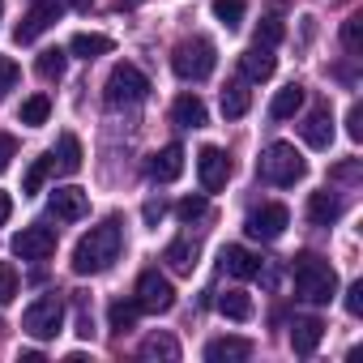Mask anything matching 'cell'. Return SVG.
Masks as SVG:
<instances>
[{
    "instance_id": "cell-1",
    "label": "cell",
    "mask_w": 363,
    "mask_h": 363,
    "mask_svg": "<svg viewBox=\"0 0 363 363\" xmlns=\"http://www.w3.org/2000/svg\"><path fill=\"white\" fill-rule=\"evenodd\" d=\"M120 248H124V231H120L116 218L90 227V231L77 240V248H73V274H82V278H86V274H103V269L120 257Z\"/></svg>"
},
{
    "instance_id": "cell-2",
    "label": "cell",
    "mask_w": 363,
    "mask_h": 363,
    "mask_svg": "<svg viewBox=\"0 0 363 363\" xmlns=\"http://www.w3.org/2000/svg\"><path fill=\"white\" fill-rule=\"evenodd\" d=\"M291 274H295V291H299L308 303H329V299L337 295V274H333V265L320 261L316 252H299L295 265H291Z\"/></svg>"
},
{
    "instance_id": "cell-3",
    "label": "cell",
    "mask_w": 363,
    "mask_h": 363,
    "mask_svg": "<svg viewBox=\"0 0 363 363\" xmlns=\"http://www.w3.org/2000/svg\"><path fill=\"white\" fill-rule=\"evenodd\" d=\"M303 171H308V162H303V154L291 141H274L261 154V162H257V175L265 179V184H274V189H291L295 179H303Z\"/></svg>"
},
{
    "instance_id": "cell-4",
    "label": "cell",
    "mask_w": 363,
    "mask_h": 363,
    "mask_svg": "<svg viewBox=\"0 0 363 363\" xmlns=\"http://www.w3.org/2000/svg\"><path fill=\"white\" fill-rule=\"evenodd\" d=\"M218 65V52L210 39H184L175 52H171V69L175 77H184V82H206Z\"/></svg>"
},
{
    "instance_id": "cell-5",
    "label": "cell",
    "mask_w": 363,
    "mask_h": 363,
    "mask_svg": "<svg viewBox=\"0 0 363 363\" xmlns=\"http://www.w3.org/2000/svg\"><path fill=\"white\" fill-rule=\"evenodd\" d=\"M22 329H26L35 342H52V337L65 329V299H60V295H39V299L26 308Z\"/></svg>"
},
{
    "instance_id": "cell-6",
    "label": "cell",
    "mask_w": 363,
    "mask_h": 363,
    "mask_svg": "<svg viewBox=\"0 0 363 363\" xmlns=\"http://www.w3.org/2000/svg\"><path fill=\"white\" fill-rule=\"evenodd\" d=\"M150 94V77L137 69V65H116L111 77H107V103L111 107H133Z\"/></svg>"
},
{
    "instance_id": "cell-7",
    "label": "cell",
    "mask_w": 363,
    "mask_h": 363,
    "mask_svg": "<svg viewBox=\"0 0 363 363\" xmlns=\"http://www.w3.org/2000/svg\"><path fill=\"white\" fill-rule=\"evenodd\" d=\"M137 308H141V312H154V316L171 312V308H175V286H171V278H162L158 269H145V274L137 278Z\"/></svg>"
},
{
    "instance_id": "cell-8",
    "label": "cell",
    "mask_w": 363,
    "mask_h": 363,
    "mask_svg": "<svg viewBox=\"0 0 363 363\" xmlns=\"http://www.w3.org/2000/svg\"><path fill=\"white\" fill-rule=\"evenodd\" d=\"M286 223H291V210L286 206H278V201H269V206H257L248 218H244V231L252 235V240H278L282 231H286Z\"/></svg>"
},
{
    "instance_id": "cell-9",
    "label": "cell",
    "mask_w": 363,
    "mask_h": 363,
    "mask_svg": "<svg viewBox=\"0 0 363 363\" xmlns=\"http://www.w3.org/2000/svg\"><path fill=\"white\" fill-rule=\"evenodd\" d=\"M52 252H56V231L43 227V223L22 227V231L13 235V257H22V261H48Z\"/></svg>"
},
{
    "instance_id": "cell-10",
    "label": "cell",
    "mask_w": 363,
    "mask_h": 363,
    "mask_svg": "<svg viewBox=\"0 0 363 363\" xmlns=\"http://www.w3.org/2000/svg\"><path fill=\"white\" fill-rule=\"evenodd\" d=\"M197 175H201V189H206V193L227 189V179H231V158H227V150L206 145V150L197 154Z\"/></svg>"
},
{
    "instance_id": "cell-11",
    "label": "cell",
    "mask_w": 363,
    "mask_h": 363,
    "mask_svg": "<svg viewBox=\"0 0 363 363\" xmlns=\"http://www.w3.org/2000/svg\"><path fill=\"white\" fill-rule=\"evenodd\" d=\"M60 22V0H35L30 5V13L18 22V30H13V39L18 43H35L48 26H56Z\"/></svg>"
},
{
    "instance_id": "cell-12",
    "label": "cell",
    "mask_w": 363,
    "mask_h": 363,
    "mask_svg": "<svg viewBox=\"0 0 363 363\" xmlns=\"http://www.w3.org/2000/svg\"><path fill=\"white\" fill-rule=\"evenodd\" d=\"M150 179H158V184H171V179H179V171H184V145H162L150 162H145Z\"/></svg>"
},
{
    "instance_id": "cell-13",
    "label": "cell",
    "mask_w": 363,
    "mask_h": 363,
    "mask_svg": "<svg viewBox=\"0 0 363 363\" xmlns=\"http://www.w3.org/2000/svg\"><path fill=\"white\" fill-rule=\"evenodd\" d=\"M48 206H52V214H56L60 223H77V218L90 214V197H86L82 189H56Z\"/></svg>"
},
{
    "instance_id": "cell-14",
    "label": "cell",
    "mask_w": 363,
    "mask_h": 363,
    "mask_svg": "<svg viewBox=\"0 0 363 363\" xmlns=\"http://www.w3.org/2000/svg\"><path fill=\"white\" fill-rule=\"evenodd\" d=\"M240 69H244V77H248V82H269V77H274V69H278V60H274V48H261V43H252V48L240 56Z\"/></svg>"
},
{
    "instance_id": "cell-15",
    "label": "cell",
    "mask_w": 363,
    "mask_h": 363,
    "mask_svg": "<svg viewBox=\"0 0 363 363\" xmlns=\"http://www.w3.org/2000/svg\"><path fill=\"white\" fill-rule=\"evenodd\" d=\"M223 269H227L231 278H257V274H261V257L248 252L244 244H227V248H223Z\"/></svg>"
},
{
    "instance_id": "cell-16",
    "label": "cell",
    "mask_w": 363,
    "mask_h": 363,
    "mask_svg": "<svg viewBox=\"0 0 363 363\" xmlns=\"http://www.w3.org/2000/svg\"><path fill=\"white\" fill-rule=\"evenodd\" d=\"M320 337H325V325H320L316 316H299V320L291 325V346H295V354H312V350L320 346Z\"/></svg>"
},
{
    "instance_id": "cell-17",
    "label": "cell",
    "mask_w": 363,
    "mask_h": 363,
    "mask_svg": "<svg viewBox=\"0 0 363 363\" xmlns=\"http://www.w3.org/2000/svg\"><path fill=\"white\" fill-rule=\"evenodd\" d=\"M252 354V342L248 337H214L210 346H206V359L210 363H240V359H248Z\"/></svg>"
},
{
    "instance_id": "cell-18",
    "label": "cell",
    "mask_w": 363,
    "mask_h": 363,
    "mask_svg": "<svg viewBox=\"0 0 363 363\" xmlns=\"http://www.w3.org/2000/svg\"><path fill=\"white\" fill-rule=\"evenodd\" d=\"M171 120H175L179 128H206V103H201L197 94H179V99L171 103Z\"/></svg>"
},
{
    "instance_id": "cell-19",
    "label": "cell",
    "mask_w": 363,
    "mask_h": 363,
    "mask_svg": "<svg viewBox=\"0 0 363 363\" xmlns=\"http://www.w3.org/2000/svg\"><path fill=\"white\" fill-rule=\"evenodd\" d=\"M52 167H56V171H65V175L82 171V141H77L73 133H65V137L56 141V150H52Z\"/></svg>"
},
{
    "instance_id": "cell-20",
    "label": "cell",
    "mask_w": 363,
    "mask_h": 363,
    "mask_svg": "<svg viewBox=\"0 0 363 363\" xmlns=\"http://www.w3.org/2000/svg\"><path fill=\"white\" fill-rule=\"evenodd\" d=\"M141 359H150V363H175L179 359V342L171 337V333H150L145 342H141Z\"/></svg>"
},
{
    "instance_id": "cell-21",
    "label": "cell",
    "mask_w": 363,
    "mask_h": 363,
    "mask_svg": "<svg viewBox=\"0 0 363 363\" xmlns=\"http://www.w3.org/2000/svg\"><path fill=\"white\" fill-rule=\"evenodd\" d=\"M248 107H252L248 82H231V86L223 90V116H227V120H240V116H248Z\"/></svg>"
},
{
    "instance_id": "cell-22",
    "label": "cell",
    "mask_w": 363,
    "mask_h": 363,
    "mask_svg": "<svg viewBox=\"0 0 363 363\" xmlns=\"http://www.w3.org/2000/svg\"><path fill=\"white\" fill-rule=\"evenodd\" d=\"M299 107H303V86H299V82H291V86H282V90L274 94L269 116H274V120H291Z\"/></svg>"
},
{
    "instance_id": "cell-23",
    "label": "cell",
    "mask_w": 363,
    "mask_h": 363,
    "mask_svg": "<svg viewBox=\"0 0 363 363\" xmlns=\"http://www.w3.org/2000/svg\"><path fill=\"white\" fill-rule=\"evenodd\" d=\"M303 141H308L312 150H329V141H333V120H329V111H312V116H308Z\"/></svg>"
},
{
    "instance_id": "cell-24",
    "label": "cell",
    "mask_w": 363,
    "mask_h": 363,
    "mask_svg": "<svg viewBox=\"0 0 363 363\" xmlns=\"http://www.w3.org/2000/svg\"><path fill=\"white\" fill-rule=\"evenodd\" d=\"M337 214H342V201H337V197H333L329 189H325V193H312V197H308V218H312L316 227H329V223H333Z\"/></svg>"
},
{
    "instance_id": "cell-25",
    "label": "cell",
    "mask_w": 363,
    "mask_h": 363,
    "mask_svg": "<svg viewBox=\"0 0 363 363\" xmlns=\"http://www.w3.org/2000/svg\"><path fill=\"white\" fill-rule=\"evenodd\" d=\"M162 261H167L175 274H193V269H197V244H189V240H175V244H167Z\"/></svg>"
},
{
    "instance_id": "cell-26",
    "label": "cell",
    "mask_w": 363,
    "mask_h": 363,
    "mask_svg": "<svg viewBox=\"0 0 363 363\" xmlns=\"http://www.w3.org/2000/svg\"><path fill=\"white\" fill-rule=\"evenodd\" d=\"M116 43L107 39V35H90V30H82V35H73V43H69V52L73 56H82V60H94V56H107Z\"/></svg>"
},
{
    "instance_id": "cell-27",
    "label": "cell",
    "mask_w": 363,
    "mask_h": 363,
    "mask_svg": "<svg viewBox=\"0 0 363 363\" xmlns=\"http://www.w3.org/2000/svg\"><path fill=\"white\" fill-rule=\"evenodd\" d=\"M65 69H69V52H65V48H48V52H39V77H43V82H60Z\"/></svg>"
},
{
    "instance_id": "cell-28",
    "label": "cell",
    "mask_w": 363,
    "mask_h": 363,
    "mask_svg": "<svg viewBox=\"0 0 363 363\" xmlns=\"http://www.w3.org/2000/svg\"><path fill=\"white\" fill-rule=\"evenodd\" d=\"M48 116H52V99H48V94H30V99L22 103V111H18V120H22L26 128L48 124Z\"/></svg>"
},
{
    "instance_id": "cell-29",
    "label": "cell",
    "mask_w": 363,
    "mask_h": 363,
    "mask_svg": "<svg viewBox=\"0 0 363 363\" xmlns=\"http://www.w3.org/2000/svg\"><path fill=\"white\" fill-rule=\"evenodd\" d=\"M137 312H141V308H137V299H116V303L107 308V320H111V329H116V333H128V329L137 325Z\"/></svg>"
},
{
    "instance_id": "cell-30",
    "label": "cell",
    "mask_w": 363,
    "mask_h": 363,
    "mask_svg": "<svg viewBox=\"0 0 363 363\" xmlns=\"http://www.w3.org/2000/svg\"><path fill=\"white\" fill-rule=\"evenodd\" d=\"M218 312L231 316V320H248L252 316V299L244 291H227V295H218Z\"/></svg>"
},
{
    "instance_id": "cell-31",
    "label": "cell",
    "mask_w": 363,
    "mask_h": 363,
    "mask_svg": "<svg viewBox=\"0 0 363 363\" xmlns=\"http://www.w3.org/2000/svg\"><path fill=\"white\" fill-rule=\"evenodd\" d=\"M244 9H248L244 0H214V18H218L227 30H235V26L244 22Z\"/></svg>"
},
{
    "instance_id": "cell-32",
    "label": "cell",
    "mask_w": 363,
    "mask_h": 363,
    "mask_svg": "<svg viewBox=\"0 0 363 363\" xmlns=\"http://www.w3.org/2000/svg\"><path fill=\"white\" fill-rule=\"evenodd\" d=\"M342 43L350 56H363V13H350L346 26H342Z\"/></svg>"
},
{
    "instance_id": "cell-33",
    "label": "cell",
    "mask_w": 363,
    "mask_h": 363,
    "mask_svg": "<svg viewBox=\"0 0 363 363\" xmlns=\"http://www.w3.org/2000/svg\"><path fill=\"white\" fill-rule=\"evenodd\" d=\"M52 171H56V167H52V158H35V162H30V171H26V179H22V193H26V197H30V193H39V189H43V179H48Z\"/></svg>"
},
{
    "instance_id": "cell-34",
    "label": "cell",
    "mask_w": 363,
    "mask_h": 363,
    "mask_svg": "<svg viewBox=\"0 0 363 363\" xmlns=\"http://www.w3.org/2000/svg\"><path fill=\"white\" fill-rule=\"evenodd\" d=\"M206 197H184V201H179L175 206V214H179V223H197V218H206Z\"/></svg>"
},
{
    "instance_id": "cell-35",
    "label": "cell",
    "mask_w": 363,
    "mask_h": 363,
    "mask_svg": "<svg viewBox=\"0 0 363 363\" xmlns=\"http://www.w3.org/2000/svg\"><path fill=\"white\" fill-rule=\"evenodd\" d=\"M257 43H261V48H278V43H282V22H278V18H265V22L257 26Z\"/></svg>"
},
{
    "instance_id": "cell-36",
    "label": "cell",
    "mask_w": 363,
    "mask_h": 363,
    "mask_svg": "<svg viewBox=\"0 0 363 363\" xmlns=\"http://www.w3.org/2000/svg\"><path fill=\"white\" fill-rule=\"evenodd\" d=\"M13 295H18V274L9 261H0V303H9Z\"/></svg>"
},
{
    "instance_id": "cell-37",
    "label": "cell",
    "mask_w": 363,
    "mask_h": 363,
    "mask_svg": "<svg viewBox=\"0 0 363 363\" xmlns=\"http://www.w3.org/2000/svg\"><path fill=\"white\" fill-rule=\"evenodd\" d=\"M18 77H22V69H18L9 56H0V99H5V94L18 86Z\"/></svg>"
},
{
    "instance_id": "cell-38",
    "label": "cell",
    "mask_w": 363,
    "mask_h": 363,
    "mask_svg": "<svg viewBox=\"0 0 363 363\" xmlns=\"http://www.w3.org/2000/svg\"><path fill=\"white\" fill-rule=\"evenodd\" d=\"M346 133H350V141H363V107L359 103H350V111H346Z\"/></svg>"
},
{
    "instance_id": "cell-39",
    "label": "cell",
    "mask_w": 363,
    "mask_h": 363,
    "mask_svg": "<svg viewBox=\"0 0 363 363\" xmlns=\"http://www.w3.org/2000/svg\"><path fill=\"white\" fill-rule=\"evenodd\" d=\"M346 312H350V316L363 312V282H350V291H346Z\"/></svg>"
},
{
    "instance_id": "cell-40",
    "label": "cell",
    "mask_w": 363,
    "mask_h": 363,
    "mask_svg": "<svg viewBox=\"0 0 363 363\" xmlns=\"http://www.w3.org/2000/svg\"><path fill=\"white\" fill-rule=\"evenodd\" d=\"M162 214H167V206H162V201H145V210H141L145 227H158V223H162Z\"/></svg>"
},
{
    "instance_id": "cell-41",
    "label": "cell",
    "mask_w": 363,
    "mask_h": 363,
    "mask_svg": "<svg viewBox=\"0 0 363 363\" xmlns=\"http://www.w3.org/2000/svg\"><path fill=\"white\" fill-rule=\"evenodd\" d=\"M13 154H18V141L13 137H0V171L13 162Z\"/></svg>"
},
{
    "instance_id": "cell-42",
    "label": "cell",
    "mask_w": 363,
    "mask_h": 363,
    "mask_svg": "<svg viewBox=\"0 0 363 363\" xmlns=\"http://www.w3.org/2000/svg\"><path fill=\"white\" fill-rule=\"evenodd\" d=\"M9 214H13V201H9V193H0V227L9 223Z\"/></svg>"
},
{
    "instance_id": "cell-43",
    "label": "cell",
    "mask_w": 363,
    "mask_h": 363,
    "mask_svg": "<svg viewBox=\"0 0 363 363\" xmlns=\"http://www.w3.org/2000/svg\"><path fill=\"white\" fill-rule=\"evenodd\" d=\"M333 175H337V179H354V175H359V162H342Z\"/></svg>"
},
{
    "instance_id": "cell-44",
    "label": "cell",
    "mask_w": 363,
    "mask_h": 363,
    "mask_svg": "<svg viewBox=\"0 0 363 363\" xmlns=\"http://www.w3.org/2000/svg\"><path fill=\"white\" fill-rule=\"evenodd\" d=\"M69 5H77V9H86V5H90V0H69Z\"/></svg>"
},
{
    "instance_id": "cell-45",
    "label": "cell",
    "mask_w": 363,
    "mask_h": 363,
    "mask_svg": "<svg viewBox=\"0 0 363 363\" xmlns=\"http://www.w3.org/2000/svg\"><path fill=\"white\" fill-rule=\"evenodd\" d=\"M0 18H5V0H0Z\"/></svg>"
}]
</instances>
